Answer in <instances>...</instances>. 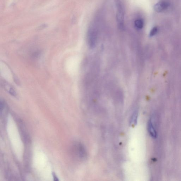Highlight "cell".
Segmentation results:
<instances>
[{
	"mask_svg": "<svg viewBox=\"0 0 181 181\" xmlns=\"http://www.w3.org/2000/svg\"><path fill=\"white\" fill-rule=\"evenodd\" d=\"M134 25L137 28L142 29L144 25V21L142 19H137L134 22Z\"/></svg>",
	"mask_w": 181,
	"mask_h": 181,
	"instance_id": "7",
	"label": "cell"
},
{
	"mask_svg": "<svg viewBox=\"0 0 181 181\" xmlns=\"http://www.w3.org/2000/svg\"><path fill=\"white\" fill-rule=\"evenodd\" d=\"M89 40L91 45H94L96 39V34L95 28L91 27L89 31Z\"/></svg>",
	"mask_w": 181,
	"mask_h": 181,
	"instance_id": "3",
	"label": "cell"
},
{
	"mask_svg": "<svg viewBox=\"0 0 181 181\" xmlns=\"http://www.w3.org/2000/svg\"><path fill=\"white\" fill-rule=\"evenodd\" d=\"M116 19L119 29L122 30L124 28L125 8L121 0H116Z\"/></svg>",
	"mask_w": 181,
	"mask_h": 181,
	"instance_id": "1",
	"label": "cell"
},
{
	"mask_svg": "<svg viewBox=\"0 0 181 181\" xmlns=\"http://www.w3.org/2000/svg\"><path fill=\"white\" fill-rule=\"evenodd\" d=\"M1 84L2 85L3 88L9 92L10 94L15 97L17 95V93H16L15 89L8 83L4 81Z\"/></svg>",
	"mask_w": 181,
	"mask_h": 181,
	"instance_id": "4",
	"label": "cell"
},
{
	"mask_svg": "<svg viewBox=\"0 0 181 181\" xmlns=\"http://www.w3.org/2000/svg\"><path fill=\"white\" fill-rule=\"evenodd\" d=\"M158 29L157 27H154L151 30L150 33V37L154 36L155 35L158 33Z\"/></svg>",
	"mask_w": 181,
	"mask_h": 181,
	"instance_id": "8",
	"label": "cell"
},
{
	"mask_svg": "<svg viewBox=\"0 0 181 181\" xmlns=\"http://www.w3.org/2000/svg\"><path fill=\"white\" fill-rule=\"evenodd\" d=\"M138 113L134 112L131 117L130 120V125L132 126L136 125L137 122V119H138Z\"/></svg>",
	"mask_w": 181,
	"mask_h": 181,
	"instance_id": "6",
	"label": "cell"
},
{
	"mask_svg": "<svg viewBox=\"0 0 181 181\" xmlns=\"http://www.w3.org/2000/svg\"><path fill=\"white\" fill-rule=\"evenodd\" d=\"M170 6V3L169 2L165 0H162L158 2L154 6L155 11L158 13L162 12L164 11Z\"/></svg>",
	"mask_w": 181,
	"mask_h": 181,
	"instance_id": "2",
	"label": "cell"
},
{
	"mask_svg": "<svg viewBox=\"0 0 181 181\" xmlns=\"http://www.w3.org/2000/svg\"><path fill=\"white\" fill-rule=\"evenodd\" d=\"M148 130L150 136L153 138H156L157 137L156 131L151 120L149 121Z\"/></svg>",
	"mask_w": 181,
	"mask_h": 181,
	"instance_id": "5",
	"label": "cell"
},
{
	"mask_svg": "<svg viewBox=\"0 0 181 181\" xmlns=\"http://www.w3.org/2000/svg\"><path fill=\"white\" fill-rule=\"evenodd\" d=\"M53 179H54V181H59V180L58 178L56 176V175L54 173H53Z\"/></svg>",
	"mask_w": 181,
	"mask_h": 181,
	"instance_id": "9",
	"label": "cell"
}]
</instances>
